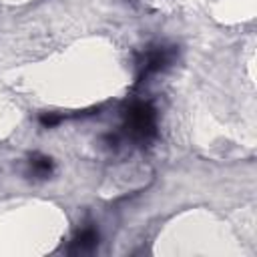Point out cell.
I'll use <instances>...</instances> for the list:
<instances>
[{
  "mask_svg": "<svg viewBox=\"0 0 257 257\" xmlns=\"http://www.w3.org/2000/svg\"><path fill=\"white\" fill-rule=\"evenodd\" d=\"M128 131L135 139H149L153 133H155V110L145 104V102H139L135 106H131L128 110Z\"/></svg>",
  "mask_w": 257,
  "mask_h": 257,
  "instance_id": "6da1fadb",
  "label": "cell"
},
{
  "mask_svg": "<svg viewBox=\"0 0 257 257\" xmlns=\"http://www.w3.org/2000/svg\"><path fill=\"white\" fill-rule=\"evenodd\" d=\"M173 58V52L167 50V48H155L151 50L147 56H145V62H143V74H151V72H157L161 68H165Z\"/></svg>",
  "mask_w": 257,
  "mask_h": 257,
  "instance_id": "7a4b0ae2",
  "label": "cell"
},
{
  "mask_svg": "<svg viewBox=\"0 0 257 257\" xmlns=\"http://www.w3.org/2000/svg\"><path fill=\"white\" fill-rule=\"evenodd\" d=\"M96 245H98V233L88 227V229L80 231V233L74 237L72 247H70V253H88V251H92Z\"/></svg>",
  "mask_w": 257,
  "mask_h": 257,
  "instance_id": "3957f363",
  "label": "cell"
},
{
  "mask_svg": "<svg viewBox=\"0 0 257 257\" xmlns=\"http://www.w3.org/2000/svg\"><path fill=\"white\" fill-rule=\"evenodd\" d=\"M30 171L36 177H48L52 173V161L48 157H32L30 159Z\"/></svg>",
  "mask_w": 257,
  "mask_h": 257,
  "instance_id": "277c9868",
  "label": "cell"
},
{
  "mask_svg": "<svg viewBox=\"0 0 257 257\" xmlns=\"http://www.w3.org/2000/svg\"><path fill=\"white\" fill-rule=\"evenodd\" d=\"M40 122H42L44 126H54V124H58V122H60V116H58V114L48 112V114H42V116H40Z\"/></svg>",
  "mask_w": 257,
  "mask_h": 257,
  "instance_id": "5b68a950",
  "label": "cell"
}]
</instances>
